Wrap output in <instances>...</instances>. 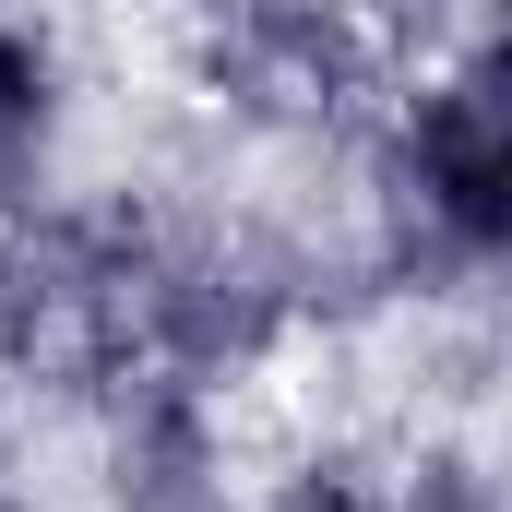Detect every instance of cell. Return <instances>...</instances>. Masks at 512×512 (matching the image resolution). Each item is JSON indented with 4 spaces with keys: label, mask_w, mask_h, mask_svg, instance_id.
<instances>
[{
    "label": "cell",
    "mask_w": 512,
    "mask_h": 512,
    "mask_svg": "<svg viewBox=\"0 0 512 512\" xmlns=\"http://www.w3.org/2000/svg\"><path fill=\"white\" fill-rule=\"evenodd\" d=\"M382 512H512V465L465 429H417L382 453Z\"/></svg>",
    "instance_id": "1"
}]
</instances>
